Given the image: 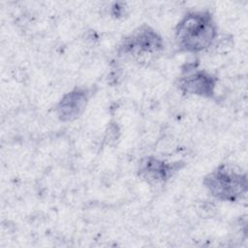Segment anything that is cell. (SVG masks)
<instances>
[{"label": "cell", "instance_id": "6da1fadb", "mask_svg": "<svg viewBox=\"0 0 248 248\" xmlns=\"http://www.w3.org/2000/svg\"><path fill=\"white\" fill-rule=\"evenodd\" d=\"M217 38V26L207 12H191L185 15L175 28L178 47L186 52L202 51Z\"/></svg>", "mask_w": 248, "mask_h": 248}, {"label": "cell", "instance_id": "277c9868", "mask_svg": "<svg viewBox=\"0 0 248 248\" xmlns=\"http://www.w3.org/2000/svg\"><path fill=\"white\" fill-rule=\"evenodd\" d=\"M217 78L205 71H194L182 77L178 88L187 95L211 98L215 94Z\"/></svg>", "mask_w": 248, "mask_h": 248}, {"label": "cell", "instance_id": "3957f363", "mask_svg": "<svg viewBox=\"0 0 248 248\" xmlns=\"http://www.w3.org/2000/svg\"><path fill=\"white\" fill-rule=\"evenodd\" d=\"M162 38L150 27H141L127 38L121 48L125 53L134 55L153 54L163 48Z\"/></svg>", "mask_w": 248, "mask_h": 248}, {"label": "cell", "instance_id": "8992f818", "mask_svg": "<svg viewBox=\"0 0 248 248\" xmlns=\"http://www.w3.org/2000/svg\"><path fill=\"white\" fill-rule=\"evenodd\" d=\"M88 101V94L83 89H74L63 96L56 110L61 121H73L84 110Z\"/></svg>", "mask_w": 248, "mask_h": 248}, {"label": "cell", "instance_id": "7a4b0ae2", "mask_svg": "<svg viewBox=\"0 0 248 248\" xmlns=\"http://www.w3.org/2000/svg\"><path fill=\"white\" fill-rule=\"evenodd\" d=\"M203 184L212 197L223 202H237L247 192L246 174L225 165L209 172Z\"/></svg>", "mask_w": 248, "mask_h": 248}, {"label": "cell", "instance_id": "5b68a950", "mask_svg": "<svg viewBox=\"0 0 248 248\" xmlns=\"http://www.w3.org/2000/svg\"><path fill=\"white\" fill-rule=\"evenodd\" d=\"M173 170V165L149 156L140 161L139 176L150 185H159L166 182Z\"/></svg>", "mask_w": 248, "mask_h": 248}]
</instances>
